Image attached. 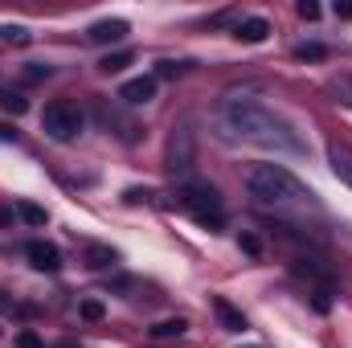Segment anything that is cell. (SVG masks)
Instances as JSON below:
<instances>
[{"instance_id":"4fadbf2b","label":"cell","mask_w":352,"mask_h":348,"mask_svg":"<svg viewBox=\"0 0 352 348\" xmlns=\"http://www.w3.org/2000/svg\"><path fill=\"white\" fill-rule=\"evenodd\" d=\"M127 66H131V50H115V54H107V58L98 62L102 74H123Z\"/></svg>"},{"instance_id":"d6986e66","label":"cell","mask_w":352,"mask_h":348,"mask_svg":"<svg viewBox=\"0 0 352 348\" xmlns=\"http://www.w3.org/2000/svg\"><path fill=\"white\" fill-rule=\"evenodd\" d=\"M0 41L25 45V41H29V29H25V25H0Z\"/></svg>"},{"instance_id":"7402d4cb","label":"cell","mask_w":352,"mask_h":348,"mask_svg":"<svg viewBox=\"0 0 352 348\" xmlns=\"http://www.w3.org/2000/svg\"><path fill=\"white\" fill-rule=\"evenodd\" d=\"M78 312H82V320H102V303H98V299H82Z\"/></svg>"},{"instance_id":"2e32d148","label":"cell","mask_w":352,"mask_h":348,"mask_svg":"<svg viewBox=\"0 0 352 348\" xmlns=\"http://www.w3.org/2000/svg\"><path fill=\"white\" fill-rule=\"evenodd\" d=\"M295 58H299V62H324L328 50H324L320 41H303V45H295Z\"/></svg>"},{"instance_id":"9a60e30c","label":"cell","mask_w":352,"mask_h":348,"mask_svg":"<svg viewBox=\"0 0 352 348\" xmlns=\"http://www.w3.org/2000/svg\"><path fill=\"white\" fill-rule=\"evenodd\" d=\"M184 328H188V324L176 316V320H160V324H152V336H156V340H168V336H180Z\"/></svg>"},{"instance_id":"7a4b0ae2","label":"cell","mask_w":352,"mask_h":348,"mask_svg":"<svg viewBox=\"0 0 352 348\" xmlns=\"http://www.w3.org/2000/svg\"><path fill=\"white\" fill-rule=\"evenodd\" d=\"M246 193L258 209H274V213H307V209H320L316 193L291 176L283 164H254L246 173Z\"/></svg>"},{"instance_id":"9c48e42d","label":"cell","mask_w":352,"mask_h":348,"mask_svg":"<svg viewBox=\"0 0 352 348\" xmlns=\"http://www.w3.org/2000/svg\"><path fill=\"white\" fill-rule=\"evenodd\" d=\"M328 164H332L336 180L352 188V148L344 144V140H332V144H328Z\"/></svg>"},{"instance_id":"ba28073f","label":"cell","mask_w":352,"mask_h":348,"mask_svg":"<svg viewBox=\"0 0 352 348\" xmlns=\"http://www.w3.org/2000/svg\"><path fill=\"white\" fill-rule=\"evenodd\" d=\"M25 254H29V262H33L37 270H45V274L62 270V250H58L54 242H29V246H25Z\"/></svg>"},{"instance_id":"277c9868","label":"cell","mask_w":352,"mask_h":348,"mask_svg":"<svg viewBox=\"0 0 352 348\" xmlns=\"http://www.w3.org/2000/svg\"><path fill=\"white\" fill-rule=\"evenodd\" d=\"M82 111L74 107V102H66V98H58V102H50L45 111H41V131L50 135V140H58V144H70L78 131H82Z\"/></svg>"},{"instance_id":"7c38bea8","label":"cell","mask_w":352,"mask_h":348,"mask_svg":"<svg viewBox=\"0 0 352 348\" xmlns=\"http://www.w3.org/2000/svg\"><path fill=\"white\" fill-rule=\"evenodd\" d=\"M82 262H87L90 270H111L119 262V250H111V246H87L82 250Z\"/></svg>"},{"instance_id":"52a82bcc","label":"cell","mask_w":352,"mask_h":348,"mask_svg":"<svg viewBox=\"0 0 352 348\" xmlns=\"http://www.w3.org/2000/svg\"><path fill=\"white\" fill-rule=\"evenodd\" d=\"M156 74H140V78H127L123 83V90H119V98L123 102H131V107H140V102H152L156 98Z\"/></svg>"},{"instance_id":"d4e9b609","label":"cell","mask_w":352,"mask_h":348,"mask_svg":"<svg viewBox=\"0 0 352 348\" xmlns=\"http://www.w3.org/2000/svg\"><path fill=\"white\" fill-rule=\"evenodd\" d=\"M332 12H336L340 21H349V17H352V0H336V4H332Z\"/></svg>"},{"instance_id":"603a6c76","label":"cell","mask_w":352,"mask_h":348,"mask_svg":"<svg viewBox=\"0 0 352 348\" xmlns=\"http://www.w3.org/2000/svg\"><path fill=\"white\" fill-rule=\"evenodd\" d=\"M299 17H303V21H316V17H320V4H316V0H299Z\"/></svg>"},{"instance_id":"8fae6325","label":"cell","mask_w":352,"mask_h":348,"mask_svg":"<svg viewBox=\"0 0 352 348\" xmlns=\"http://www.w3.org/2000/svg\"><path fill=\"white\" fill-rule=\"evenodd\" d=\"M213 312H217V320H221L226 332H246V316H242L230 299H213Z\"/></svg>"},{"instance_id":"30bf717a","label":"cell","mask_w":352,"mask_h":348,"mask_svg":"<svg viewBox=\"0 0 352 348\" xmlns=\"http://www.w3.org/2000/svg\"><path fill=\"white\" fill-rule=\"evenodd\" d=\"M234 37L246 41V45H258V41L270 37V21H266V17H242L238 29H234Z\"/></svg>"},{"instance_id":"e0dca14e","label":"cell","mask_w":352,"mask_h":348,"mask_svg":"<svg viewBox=\"0 0 352 348\" xmlns=\"http://www.w3.org/2000/svg\"><path fill=\"white\" fill-rule=\"evenodd\" d=\"M16 217L29 221V226H45V209L33 205V201H21V205H16Z\"/></svg>"},{"instance_id":"5bb4252c","label":"cell","mask_w":352,"mask_h":348,"mask_svg":"<svg viewBox=\"0 0 352 348\" xmlns=\"http://www.w3.org/2000/svg\"><path fill=\"white\" fill-rule=\"evenodd\" d=\"M0 111H8V115H25V111H29V98H21L16 90L0 87Z\"/></svg>"},{"instance_id":"484cf974","label":"cell","mask_w":352,"mask_h":348,"mask_svg":"<svg viewBox=\"0 0 352 348\" xmlns=\"http://www.w3.org/2000/svg\"><path fill=\"white\" fill-rule=\"evenodd\" d=\"M16 348H41V340H37L33 332H21V336H16Z\"/></svg>"},{"instance_id":"8992f818","label":"cell","mask_w":352,"mask_h":348,"mask_svg":"<svg viewBox=\"0 0 352 348\" xmlns=\"http://www.w3.org/2000/svg\"><path fill=\"white\" fill-rule=\"evenodd\" d=\"M131 33V25L123 21V17H111V21H94L87 29V37L94 41V45H115V41H123Z\"/></svg>"},{"instance_id":"cb8c5ba5","label":"cell","mask_w":352,"mask_h":348,"mask_svg":"<svg viewBox=\"0 0 352 348\" xmlns=\"http://www.w3.org/2000/svg\"><path fill=\"white\" fill-rule=\"evenodd\" d=\"M242 250H246V254H263V246H258L254 234H242Z\"/></svg>"},{"instance_id":"3957f363","label":"cell","mask_w":352,"mask_h":348,"mask_svg":"<svg viewBox=\"0 0 352 348\" xmlns=\"http://www.w3.org/2000/svg\"><path fill=\"white\" fill-rule=\"evenodd\" d=\"M180 205L188 209L192 221H201V226H209V230H221V226H226V201H221V193H217L209 180H188V184L180 188Z\"/></svg>"},{"instance_id":"6da1fadb","label":"cell","mask_w":352,"mask_h":348,"mask_svg":"<svg viewBox=\"0 0 352 348\" xmlns=\"http://www.w3.org/2000/svg\"><path fill=\"white\" fill-rule=\"evenodd\" d=\"M217 127H221V140L230 144H250V148H263L274 156H303L307 144L299 140V131L278 115L270 111L258 98H238L230 94L217 111Z\"/></svg>"},{"instance_id":"4316f807","label":"cell","mask_w":352,"mask_h":348,"mask_svg":"<svg viewBox=\"0 0 352 348\" xmlns=\"http://www.w3.org/2000/svg\"><path fill=\"white\" fill-rule=\"evenodd\" d=\"M0 312H12V299H8L4 291H0Z\"/></svg>"},{"instance_id":"83f0119b","label":"cell","mask_w":352,"mask_h":348,"mask_svg":"<svg viewBox=\"0 0 352 348\" xmlns=\"http://www.w3.org/2000/svg\"><path fill=\"white\" fill-rule=\"evenodd\" d=\"M58 348H74V345H58Z\"/></svg>"},{"instance_id":"5b68a950","label":"cell","mask_w":352,"mask_h":348,"mask_svg":"<svg viewBox=\"0 0 352 348\" xmlns=\"http://www.w3.org/2000/svg\"><path fill=\"white\" fill-rule=\"evenodd\" d=\"M192 160H197V135H192L188 123H180V127H173V135H168L164 164H168V173H188Z\"/></svg>"},{"instance_id":"ffe728a7","label":"cell","mask_w":352,"mask_h":348,"mask_svg":"<svg viewBox=\"0 0 352 348\" xmlns=\"http://www.w3.org/2000/svg\"><path fill=\"white\" fill-rule=\"evenodd\" d=\"M332 94H336V102L352 107V78H340V83H332Z\"/></svg>"},{"instance_id":"44dd1931","label":"cell","mask_w":352,"mask_h":348,"mask_svg":"<svg viewBox=\"0 0 352 348\" xmlns=\"http://www.w3.org/2000/svg\"><path fill=\"white\" fill-rule=\"evenodd\" d=\"M176 74H184V62H160V70H156V83H160V78H176Z\"/></svg>"},{"instance_id":"ac0fdd59","label":"cell","mask_w":352,"mask_h":348,"mask_svg":"<svg viewBox=\"0 0 352 348\" xmlns=\"http://www.w3.org/2000/svg\"><path fill=\"white\" fill-rule=\"evenodd\" d=\"M29 83H45L50 74H54V66H45V62H25V70H21Z\"/></svg>"}]
</instances>
